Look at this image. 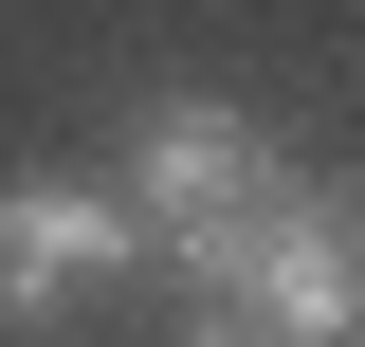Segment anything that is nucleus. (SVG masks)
<instances>
[{"label":"nucleus","instance_id":"obj_1","mask_svg":"<svg viewBox=\"0 0 365 347\" xmlns=\"http://www.w3.org/2000/svg\"><path fill=\"white\" fill-rule=\"evenodd\" d=\"M256 219H274V146L237 129V110H146V146H128V238L146 256H182L201 293H237V256H256Z\"/></svg>","mask_w":365,"mask_h":347},{"label":"nucleus","instance_id":"obj_2","mask_svg":"<svg viewBox=\"0 0 365 347\" xmlns=\"http://www.w3.org/2000/svg\"><path fill=\"white\" fill-rule=\"evenodd\" d=\"M365 219H347V183H274V219H256V256H237V293L220 311H256L274 347H347L365 329Z\"/></svg>","mask_w":365,"mask_h":347},{"label":"nucleus","instance_id":"obj_3","mask_svg":"<svg viewBox=\"0 0 365 347\" xmlns=\"http://www.w3.org/2000/svg\"><path fill=\"white\" fill-rule=\"evenodd\" d=\"M128 256H146V238H128V201H110V183H0V329L91 311Z\"/></svg>","mask_w":365,"mask_h":347},{"label":"nucleus","instance_id":"obj_4","mask_svg":"<svg viewBox=\"0 0 365 347\" xmlns=\"http://www.w3.org/2000/svg\"><path fill=\"white\" fill-rule=\"evenodd\" d=\"M182 347H274V329H256V311H201V329H182Z\"/></svg>","mask_w":365,"mask_h":347}]
</instances>
